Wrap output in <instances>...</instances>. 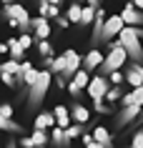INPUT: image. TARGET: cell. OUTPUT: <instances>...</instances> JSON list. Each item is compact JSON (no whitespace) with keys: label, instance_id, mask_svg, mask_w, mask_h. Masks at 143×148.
Wrapping results in <instances>:
<instances>
[{"label":"cell","instance_id":"b9f144b4","mask_svg":"<svg viewBox=\"0 0 143 148\" xmlns=\"http://www.w3.org/2000/svg\"><path fill=\"white\" fill-rule=\"evenodd\" d=\"M55 20H58V25H60V28H68V25H70V23H68V18H60V15H58Z\"/></svg>","mask_w":143,"mask_h":148},{"label":"cell","instance_id":"7402d4cb","mask_svg":"<svg viewBox=\"0 0 143 148\" xmlns=\"http://www.w3.org/2000/svg\"><path fill=\"white\" fill-rule=\"evenodd\" d=\"M0 131H8V133H23V125L10 121V118H3L0 116Z\"/></svg>","mask_w":143,"mask_h":148},{"label":"cell","instance_id":"d4e9b609","mask_svg":"<svg viewBox=\"0 0 143 148\" xmlns=\"http://www.w3.org/2000/svg\"><path fill=\"white\" fill-rule=\"evenodd\" d=\"M88 80H90V78H88V73H86L83 68H78V70H75V75L70 78V83H75L78 88H86V86H88Z\"/></svg>","mask_w":143,"mask_h":148},{"label":"cell","instance_id":"277c9868","mask_svg":"<svg viewBox=\"0 0 143 148\" xmlns=\"http://www.w3.org/2000/svg\"><path fill=\"white\" fill-rule=\"evenodd\" d=\"M3 15L8 18V25L13 28H20L23 33H30L33 30V18L28 15V10L20 5V3H10L3 8Z\"/></svg>","mask_w":143,"mask_h":148},{"label":"cell","instance_id":"7c38bea8","mask_svg":"<svg viewBox=\"0 0 143 148\" xmlns=\"http://www.w3.org/2000/svg\"><path fill=\"white\" fill-rule=\"evenodd\" d=\"M68 110H70V121H73V123H80V125L90 123V110H88L83 103L73 101L70 106H68Z\"/></svg>","mask_w":143,"mask_h":148},{"label":"cell","instance_id":"83f0119b","mask_svg":"<svg viewBox=\"0 0 143 148\" xmlns=\"http://www.w3.org/2000/svg\"><path fill=\"white\" fill-rule=\"evenodd\" d=\"M0 70H3V68H0ZM0 83H3V86H8V88H15V86H18V75L3 70V73H0Z\"/></svg>","mask_w":143,"mask_h":148},{"label":"cell","instance_id":"bcb514c9","mask_svg":"<svg viewBox=\"0 0 143 148\" xmlns=\"http://www.w3.org/2000/svg\"><path fill=\"white\" fill-rule=\"evenodd\" d=\"M8 148H20V146H18L15 140H8Z\"/></svg>","mask_w":143,"mask_h":148},{"label":"cell","instance_id":"f907efd6","mask_svg":"<svg viewBox=\"0 0 143 148\" xmlns=\"http://www.w3.org/2000/svg\"><path fill=\"white\" fill-rule=\"evenodd\" d=\"M33 148H48V146H33Z\"/></svg>","mask_w":143,"mask_h":148},{"label":"cell","instance_id":"ffe728a7","mask_svg":"<svg viewBox=\"0 0 143 148\" xmlns=\"http://www.w3.org/2000/svg\"><path fill=\"white\" fill-rule=\"evenodd\" d=\"M53 125H55L53 110H50V113H38V118H35V128H38V131H50Z\"/></svg>","mask_w":143,"mask_h":148},{"label":"cell","instance_id":"ee69618b","mask_svg":"<svg viewBox=\"0 0 143 148\" xmlns=\"http://www.w3.org/2000/svg\"><path fill=\"white\" fill-rule=\"evenodd\" d=\"M83 146H86V148H103L101 143H95V140H88V143H83Z\"/></svg>","mask_w":143,"mask_h":148},{"label":"cell","instance_id":"681fc988","mask_svg":"<svg viewBox=\"0 0 143 148\" xmlns=\"http://www.w3.org/2000/svg\"><path fill=\"white\" fill-rule=\"evenodd\" d=\"M3 3H5V5H10V3H13V0H3Z\"/></svg>","mask_w":143,"mask_h":148},{"label":"cell","instance_id":"ab89813d","mask_svg":"<svg viewBox=\"0 0 143 148\" xmlns=\"http://www.w3.org/2000/svg\"><path fill=\"white\" fill-rule=\"evenodd\" d=\"M33 146H35V143L30 140V136H28V138H20V148H33Z\"/></svg>","mask_w":143,"mask_h":148},{"label":"cell","instance_id":"5bb4252c","mask_svg":"<svg viewBox=\"0 0 143 148\" xmlns=\"http://www.w3.org/2000/svg\"><path fill=\"white\" fill-rule=\"evenodd\" d=\"M103 23H105V13L101 8H95V18H93V23H90V28H93V33H90V43H93V45H101Z\"/></svg>","mask_w":143,"mask_h":148},{"label":"cell","instance_id":"f35d334b","mask_svg":"<svg viewBox=\"0 0 143 148\" xmlns=\"http://www.w3.org/2000/svg\"><path fill=\"white\" fill-rule=\"evenodd\" d=\"M53 80H55V86H58V88H65V86H68V80H65L63 75H53Z\"/></svg>","mask_w":143,"mask_h":148},{"label":"cell","instance_id":"2e32d148","mask_svg":"<svg viewBox=\"0 0 143 148\" xmlns=\"http://www.w3.org/2000/svg\"><path fill=\"white\" fill-rule=\"evenodd\" d=\"M120 106H141V108H143V83L138 88H133L131 93L120 95Z\"/></svg>","mask_w":143,"mask_h":148},{"label":"cell","instance_id":"d6986e66","mask_svg":"<svg viewBox=\"0 0 143 148\" xmlns=\"http://www.w3.org/2000/svg\"><path fill=\"white\" fill-rule=\"evenodd\" d=\"M93 140L101 143L103 148H113V138H111V133H108V128H103V125H95L93 128Z\"/></svg>","mask_w":143,"mask_h":148},{"label":"cell","instance_id":"d590c367","mask_svg":"<svg viewBox=\"0 0 143 148\" xmlns=\"http://www.w3.org/2000/svg\"><path fill=\"white\" fill-rule=\"evenodd\" d=\"M93 108L98 110V113H103V116H108V113H111V108H108L103 101H93Z\"/></svg>","mask_w":143,"mask_h":148},{"label":"cell","instance_id":"c3c4849f","mask_svg":"<svg viewBox=\"0 0 143 148\" xmlns=\"http://www.w3.org/2000/svg\"><path fill=\"white\" fill-rule=\"evenodd\" d=\"M138 123H143V108H141V113H138Z\"/></svg>","mask_w":143,"mask_h":148},{"label":"cell","instance_id":"1f68e13d","mask_svg":"<svg viewBox=\"0 0 143 148\" xmlns=\"http://www.w3.org/2000/svg\"><path fill=\"white\" fill-rule=\"evenodd\" d=\"M108 83H113V86H123L126 80H123V73L120 70H113L111 75H108Z\"/></svg>","mask_w":143,"mask_h":148},{"label":"cell","instance_id":"484cf974","mask_svg":"<svg viewBox=\"0 0 143 148\" xmlns=\"http://www.w3.org/2000/svg\"><path fill=\"white\" fill-rule=\"evenodd\" d=\"M30 140L35 143V146H48V140H50V136H48V131H33V136H30Z\"/></svg>","mask_w":143,"mask_h":148},{"label":"cell","instance_id":"f546056e","mask_svg":"<svg viewBox=\"0 0 143 148\" xmlns=\"http://www.w3.org/2000/svg\"><path fill=\"white\" fill-rule=\"evenodd\" d=\"M38 53L43 58H53V45L48 43V40H38Z\"/></svg>","mask_w":143,"mask_h":148},{"label":"cell","instance_id":"9a60e30c","mask_svg":"<svg viewBox=\"0 0 143 148\" xmlns=\"http://www.w3.org/2000/svg\"><path fill=\"white\" fill-rule=\"evenodd\" d=\"M38 78V70L33 68L30 60H20V73H18V80H23L25 86H33Z\"/></svg>","mask_w":143,"mask_h":148},{"label":"cell","instance_id":"44dd1931","mask_svg":"<svg viewBox=\"0 0 143 148\" xmlns=\"http://www.w3.org/2000/svg\"><path fill=\"white\" fill-rule=\"evenodd\" d=\"M8 53H10V58H13V60L20 63V60L25 58V48L18 43V38H10V40H8Z\"/></svg>","mask_w":143,"mask_h":148},{"label":"cell","instance_id":"4fadbf2b","mask_svg":"<svg viewBox=\"0 0 143 148\" xmlns=\"http://www.w3.org/2000/svg\"><path fill=\"white\" fill-rule=\"evenodd\" d=\"M33 38L35 40H48L50 38V23H48V18H43V15L33 18Z\"/></svg>","mask_w":143,"mask_h":148},{"label":"cell","instance_id":"816d5d0a","mask_svg":"<svg viewBox=\"0 0 143 148\" xmlns=\"http://www.w3.org/2000/svg\"><path fill=\"white\" fill-rule=\"evenodd\" d=\"M0 73H3V70H0Z\"/></svg>","mask_w":143,"mask_h":148},{"label":"cell","instance_id":"7dc6e473","mask_svg":"<svg viewBox=\"0 0 143 148\" xmlns=\"http://www.w3.org/2000/svg\"><path fill=\"white\" fill-rule=\"evenodd\" d=\"M45 3H50V5H60L63 0H45Z\"/></svg>","mask_w":143,"mask_h":148},{"label":"cell","instance_id":"f6af8a7d","mask_svg":"<svg viewBox=\"0 0 143 148\" xmlns=\"http://www.w3.org/2000/svg\"><path fill=\"white\" fill-rule=\"evenodd\" d=\"M0 53H8V43H0Z\"/></svg>","mask_w":143,"mask_h":148},{"label":"cell","instance_id":"4316f807","mask_svg":"<svg viewBox=\"0 0 143 148\" xmlns=\"http://www.w3.org/2000/svg\"><path fill=\"white\" fill-rule=\"evenodd\" d=\"M65 131V138L70 140V138H78V136H83V125L80 123H70L68 128H63Z\"/></svg>","mask_w":143,"mask_h":148},{"label":"cell","instance_id":"9c48e42d","mask_svg":"<svg viewBox=\"0 0 143 148\" xmlns=\"http://www.w3.org/2000/svg\"><path fill=\"white\" fill-rule=\"evenodd\" d=\"M101 63H103V53H101L98 48H93V50H88V53L80 58V68L86 70V73H93V70L101 68Z\"/></svg>","mask_w":143,"mask_h":148},{"label":"cell","instance_id":"8fae6325","mask_svg":"<svg viewBox=\"0 0 143 148\" xmlns=\"http://www.w3.org/2000/svg\"><path fill=\"white\" fill-rule=\"evenodd\" d=\"M118 15H120V20H123L126 25H135V28H138V25H143V13H141L138 8H133L131 3H126V5H123V10H120Z\"/></svg>","mask_w":143,"mask_h":148},{"label":"cell","instance_id":"60d3db41","mask_svg":"<svg viewBox=\"0 0 143 148\" xmlns=\"http://www.w3.org/2000/svg\"><path fill=\"white\" fill-rule=\"evenodd\" d=\"M75 3H80V5L88 3V5H93V8H101V0H75Z\"/></svg>","mask_w":143,"mask_h":148},{"label":"cell","instance_id":"836d02e7","mask_svg":"<svg viewBox=\"0 0 143 148\" xmlns=\"http://www.w3.org/2000/svg\"><path fill=\"white\" fill-rule=\"evenodd\" d=\"M131 148H143V128H138L133 136V140H131Z\"/></svg>","mask_w":143,"mask_h":148},{"label":"cell","instance_id":"ac0fdd59","mask_svg":"<svg viewBox=\"0 0 143 148\" xmlns=\"http://www.w3.org/2000/svg\"><path fill=\"white\" fill-rule=\"evenodd\" d=\"M53 116H55V125L58 128H68V125L73 123L68 106H55V108H53Z\"/></svg>","mask_w":143,"mask_h":148},{"label":"cell","instance_id":"603a6c76","mask_svg":"<svg viewBox=\"0 0 143 148\" xmlns=\"http://www.w3.org/2000/svg\"><path fill=\"white\" fill-rule=\"evenodd\" d=\"M80 10H83V5H80V3H75V0H73L70 5H68V23H80Z\"/></svg>","mask_w":143,"mask_h":148},{"label":"cell","instance_id":"d6a6232c","mask_svg":"<svg viewBox=\"0 0 143 148\" xmlns=\"http://www.w3.org/2000/svg\"><path fill=\"white\" fill-rule=\"evenodd\" d=\"M18 43H20V45H23L25 50H28V48H30L33 43H35V38H33L30 33H23V35H20V38H18Z\"/></svg>","mask_w":143,"mask_h":148},{"label":"cell","instance_id":"30bf717a","mask_svg":"<svg viewBox=\"0 0 143 148\" xmlns=\"http://www.w3.org/2000/svg\"><path fill=\"white\" fill-rule=\"evenodd\" d=\"M138 113H141V106H123L120 113L116 116V128H126L128 123H133Z\"/></svg>","mask_w":143,"mask_h":148},{"label":"cell","instance_id":"8d00e7d4","mask_svg":"<svg viewBox=\"0 0 143 148\" xmlns=\"http://www.w3.org/2000/svg\"><path fill=\"white\" fill-rule=\"evenodd\" d=\"M58 15H60V10H58V5H50V3H48V13H45V18H53V20H55Z\"/></svg>","mask_w":143,"mask_h":148},{"label":"cell","instance_id":"3957f363","mask_svg":"<svg viewBox=\"0 0 143 148\" xmlns=\"http://www.w3.org/2000/svg\"><path fill=\"white\" fill-rule=\"evenodd\" d=\"M50 83H53V73H50L48 68H45V70H38L35 83L28 86V106H30V108H38L40 103H43V98H45Z\"/></svg>","mask_w":143,"mask_h":148},{"label":"cell","instance_id":"cb8c5ba5","mask_svg":"<svg viewBox=\"0 0 143 148\" xmlns=\"http://www.w3.org/2000/svg\"><path fill=\"white\" fill-rule=\"evenodd\" d=\"M95 18V8L93 5H83V10H80V25H90Z\"/></svg>","mask_w":143,"mask_h":148},{"label":"cell","instance_id":"ba28073f","mask_svg":"<svg viewBox=\"0 0 143 148\" xmlns=\"http://www.w3.org/2000/svg\"><path fill=\"white\" fill-rule=\"evenodd\" d=\"M63 58H65V68H63V73H60V75H63L65 80H70L73 75H75V70L80 68V55L75 53L73 48H68V50L63 53Z\"/></svg>","mask_w":143,"mask_h":148},{"label":"cell","instance_id":"f1b7e54d","mask_svg":"<svg viewBox=\"0 0 143 148\" xmlns=\"http://www.w3.org/2000/svg\"><path fill=\"white\" fill-rule=\"evenodd\" d=\"M0 68L5 70V73H13V75H18V73H20V63H18V60H13V58H10V60L0 63Z\"/></svg>","mask_w":143,"mask_h":148},{"label":"cell","instance_id":"74e56055","mask_svg":"<svg viewBox=\"0 0 143 148\" xmlns=\"http://www.w3.org/2000/svg\"><path fill=\"white\" fill-rule=\"evenodd\" d=\"M65 88H68V93H70L73 98H78V95H80V90H83V88H78L75 83H70V80H68V86H65Z\"/></svg>","mask_w":143,"mask_h":148},{"label":"cell","instance_id":"6da1fadb","mask_svg":"<svg viewBox=\"0 0 143 148\" xmlns=\"http://www.w3.org/2000/svg\"><path fill=\"white\" fill-rule=\"evenodd\" d=\"M116 38H118L120 48L126 50L128 60H133V63H138V65H143V45H141L143 30H141V28H135V25H123Z\"/></svg>","mask_w":143,"mask_h":148},{"label":"cell","instance_id":"7a4b0ae2","mask_svg":"<svg viewBox=\"0 0 143 148\" xmlns=\"http://www.w3.org/2000/svg\"><path fill=\"white\" fill-rule=\"evenodd\" d=\"M108 48H111V53L108 55H103V63H101V75H111L113 70H123V65H126V60H128V55H126V50L120 48V43L118 40H111L108 43Z\"/></svg>","mask_w":143,"mask_h":148},{"label":"cell","instance_id":"5b68a950","mask_svg":"<svg viewBox=\"0 0 143 148\" xmlns=\"http://www.w3.org/2000/svg\"><path fill=\"white\" fill-rule=\"evenodd\" d=\"M88 95H90V101H103L105 93H108V78L105 75H93V78L88 80Z\"/></svg>","mask_w":143,"mask_h":148},{"label":"cell","instance_id":"e575fe53","mask_svg":"<svg viewBox=\"0 0 143 148\" xmlns=\"http://www.w3.org/2000/svg\"><path fill=\"white\" fill-rule=\"evenodd\" d=\"M0 116L3 118H13V106H10V103H0Z\"/></svg>","mask_w":143,"mask_h":148},{"label":"cell","instance_id":"8992f818","mask_svg":"<svg viewBox=\"0 0 143 148\" xmlns=\"http://www.w3.org/2000/svg\"><path fill=\"white\" fill-rule=\"evenodd\" d=\"M123 68H126V70H123V80H126L131 88H138L143 83V65H138V63H133V60H131V63L126 60Z\"/></svg>","mask_w":143,"mask_h":148},{"label":"cell","instance_id":"4dcf8cb0","mask_svg":"<svg viewBox=\"0 0 143 148\" xmlns=\"http://www.w3.org/2000/svg\"><path fill=\"white\" fill-rule=\"evenodd\" d=\"M120 95H123V88H120V86H113V88H108V93H105L103 101H108V103H111V101H120Z\"/></svg>","mask_w":143,"mask_h":148},{"label":"cell","instance_id":"7bdbcfd3","mask_svg":"<svg viewBox=\"0 0 143 148\" xmlns=\"http://www.w3.org/2000/svg\"><path fill=\"white\" fill-rule=\"evenodd\" d=\"M131 5H133V8H138L143 13V0H131Z\"/></svg>","mask_w":143,"mask_h":148},{"label":"cell","instance_id":"52a82bcc","mask_svg":"<svg viewBox=\"0 0 143 148\" xmlns=\"http://www.w3.org/2000/svg\"><path fill=\"white\" fill-rule=\"evenodd\" d=\"M123 20H120V15H111V18H105V23H103V33H101V43H108V40H113L116 35L120 33V28H123Z\"/></svg>","mask_w":143,"mask_h":148},{"label":"cell","instance_id":"e0dca14e","mask_svg":"<svg viewBox=\"0 0 143 148\" xmlns=\"http://www.w3.org/2000/svg\"><path fill=\"white\" fill-rule=\"evenodd\" d=\"M48 143L55 146V148H68V146H70V140L65 138V131H63V128H58V125L50 128V140H48Z\"/></svg>","mask_w":143,"mask_h":148}]
</instances>
